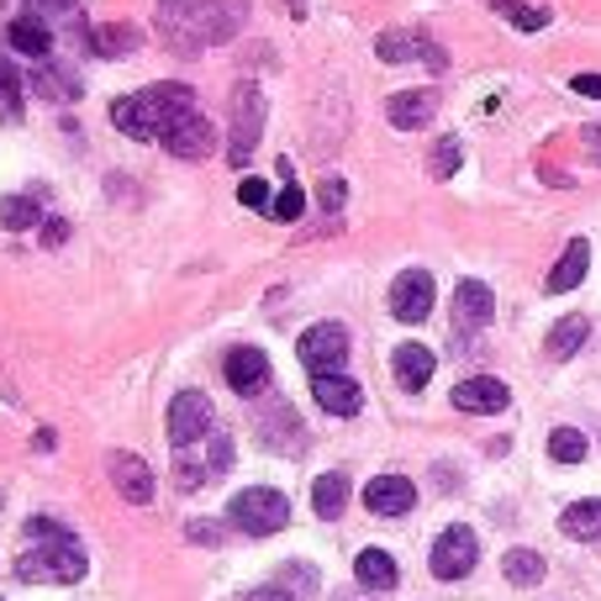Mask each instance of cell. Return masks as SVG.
<instances>
[{
    "label": "cell",
    "mask_w": 601,
    "mask_h": 601,
    "mask_svg": "<svg viewBox=\"0 0 601 601\" xmlns=\"http://www.w3.org/2000/svg\"><path fill=\"white\" fill-rule=\"evenodd\" d=\"M491 317H496V296H491V285L485 280H460L454 285V322H460L464 333H481Z\"/></svg>",
    "instance_id": "cell-16"
},
{
    "label": "cell",
    "mask_w": 601,
    "mask_h": 601,
    "mask_svg": "<svg viewBox=\"0 0 601 601\" xmlns=\"http://www.w3.org/2000/svg\"><path fill=\"white\" fill-rule=\"evenodd\" d=\"M433 111H439V90H401V96L385 100V117H391V127H401V132L427 127Z\"/></svg>",
    "instance_id": "cell-18"
},
{
    "label": "cell",
    "mask_w": 601,
    "mask_h": 601,
    "mask_svg": "<svg viewBox=\"0 0 601 601\" xmlns=\"http://www.w3.org/2000/svg\"><path fill=\"white\" fill-rule=\"evenodd\" d=\"M549 460L581 464L585 460V433H575V427H554V433H549Z\"/></svg>",
    "instance_id": "cell-33"
},
{
    "label": "cell",
    "mask_w": 601,
    "mask_h": 601,
    "mask_svg": "<svg viewBox=\"0 0 601 601\" xmlns=\"http://www.w3.org/2000/svg\"><path fill=\"white\" fill-rule=\"evenodd\" d=\"M300 211H306V196H300L296 180H285V190L269 200V217L275 221H300Z\"/></svg>",
    "instance_id": "cell-35"
},
{
    "label": "cell",
    "mask_w": 601,
    "mask_h": 601,
    "mask_svg": "<svg viewBox=\"0 0 601 601\" xmlns=\"http://www.w3.org/2000/svg\"><path fill=\"white\" fill-rule=\"evenodd\" d=\"M585 264H591V243L585 238H570L564 243V254H560V264L549 269V296H564V290H575V285L585 280Z\"/></svg>",
    "instance_id": "cell-20"
},
{
    "label": "cell",
    "mask_w": 601,
    "mask_h": 601,
    "mask_svg": "<svg viewBox=\"0 0 601 601\" xmlns=\"http://www.w3.org/2000/svg\"><path fill=\"white\" fill-rule=\"evenodd\" d=\"M17 575L27 585H75L85 575V549L75 543V533L53 518L27 522V554H21Z\"/></svg>",
    "instance_id": "cell-3"
},
{
    "label": "cell",
    "mask_w": 601,
    "mask_h": 601,
    "mask_svg": "<svg viewBox=\"0 0 601 601\" xmlns=\"http://www.w3.org/2000/svg\"><path fill=\"white\" fill-rule=\"evenodd\" d=\"M312 506H317V518H343V506H348V481H343L338 470L317 475V485H312Z\"/></svg>",
    "instance_id": "cell-26"
},
{
    "label": "cell",
    "mask_w": 601,
    "mask_h": 601,
    "mask_svg": "<svg viewBox=\"0 0 601 601\" xmlns=\"http://www.w3.org/2000/svg\"><path fill=\"white\" fill-rule=\"evenodd\" d=\"M248 601H290V597H280V591H254Z\"/></svg>",
    "instance_id": "cell-43"
},
{
    "label": "cell",
    "mask_w": 601,
    "mask_h": 601,
    "mask_svg": "<svg viewBox=\"0 0 601 601\" xmlns=\"http://www.w3.org/2000/svg\"><path fill=\"white\" fill-rule=\"evenodd\" d=\"M354 575H359V585H370V591H391V585H396V560H391L385 549H364L359 560H354Z\"/></svg>",
    "instance_id": "cell-25"
},
{
    "label": "cell",
    "mask_w": 601,
    "mask_h": 601,
    "mask_svg": "<svg viewBox=\"0 0 601 601\" xmlns=\"http://www.w3.org/2000/svg\"><path fill=\"white\" fill-rule=\"evenodd\" d=\"M496 17L512 21L518 32H543L549 27V11L543 6H528V0H496Z\"/></svg>",
    "instance_id": "cell-31"
},
{
    "label": "cell",
    "mask_w": 601,
    "mask_h": 601,
    "mask_svg": "<svg viewBox=\"0 0 601 601\" xmlns=\"http://www.w3.org/2000/svg\"><path fill=\"white\" fill-rule=\"evenodd\" d=\"M164 148L175 154V159H211V148H217V132H211V121L190 111V117L175 121V132L164 138Z\"/></svg>",
    "instance_id": "cell-15"
},
{
    "label": "cell",
    "mask_w": 601,
    "mask_h": 601,
    "mask_svg": "<svg viewBox=\"0 0 601 601\" xmlns=\"http://www.w3.org/2000/svg\"><path fill=\"white\" fill-rule=\"evenodd\" d=\"M259 427H264V443H269V449H280V454H300V449H306V439H300L306 427H300V417L290 412V406H275Z\"/></svg>",
    "instance_id": "cell-22"
},
{
    "label": "cell",
    "mask_w": 601,
    "mask_h": 601,
    "mask_svg": "<svg viewBox=\"0 0 601 601\" xmlns=\"http://www.w3.org/2000/svg\"><path fill=\"white\" fill-rule=\"evenodd\" d=\"M343 196H348V190H343V180H338V175H327V180H322V190H317L322 211H338V206H343Z\"/></svg>",
    "instance_id": "cell-38"
},
{
    "label": "cell",
    "mask_w": 601,
    "mask_h": 601,
    "mask_svg": "<svg viewBox=\"0 0 601 601\" xmlns=\"http://www.w3.org/2000/svg\"><path fill=\"white\" fill-rule=\"evenodd\" d=\"M364 506L375 518H406L417 506V485L406 481V475H375V481L364 485Z\"/></svg>",
    "instance_id": "cell-13"
},
{
    "label": "cell",
    "mask_w": 601,
    "mask_h": 601,
    "mask_svg": "<svg viewBox=\"0 0 601 601\" xmlns=\"http://www.w3.org/2000/svg\"><path fill=\"white\" fill-rule=\"evenodd\" d=\"M570 90H575V96L601 100V75H575V80H570Z\"/></svg>",
    "instance_id": "cell-40"
},
{
    "label": "cell",
    "mask_w": 601,
    "mask_h": 601,
    "mask_svg": "<svg viewBox=\"0 0 601 601\" xmlns=\"http://www.w3.org/2000/svg\"><path fill=\"white\" fill-rule=\"evenodd\" d=\"M211 439V401L200 391H180L169 401V443L175 449H190V443Z\"/></svg>",
    "instance_id": "cell-8"
},
{
    "label": "cell",
    "mask_w": 601,
    "mask_h": 601,
    "mask_svg": "<svg viewBox=\"0 0 601 601\" xmlns=\"http://www.w3.org/2000/svg\"><path fill=\"white\" fill-rule=\"evenodd\" d=\"M460 164H464L460 138H439L433 159H427V175H433V180H454V169H460Z\"/></svg>",
    "instance_id": "cell-34"
},
{
    "label": "cell",
    "mask_w": 601,
    "mask_h": 601,
    "mask_svg": "<svg viewBox=\"0 0 601 601\" xmlns=\"http://www.w3.org/2000/svg\"><path fill=\"white\" fill-rule=\"evenodd\" d=\"M454 406L470 412V417H496L512 406V391L496 381V375H470V381L454 385Z\"/></svg>",
    "instance_id": "cell-11"
},
{
    "label": "cell",
    "mask_w": 601,
    "mask_h": 601,
    "mask_svg": "<svg viewBox=\"0 0 601 601\" xmlns=\"http://www.w3.org/2000/svg\"><path fill=\"white\" fill-rule=\"evenodd\" d=\"M142 32L138 27H127V21H117V27H96V53L100 59H127V53H138Z\"/></svg>",
    "instance_id": "cell-27"
},
{
    "label": "cell",
    "mask_w": 601,
    "mask_h": 601,
    "mask_svg": "<svg viewBox=\"0 0 601 601\" xmlns=\"http://www.w3.org/2000/svg\"><path fill=\"white\" fill-rule=\"evenodd\" d=\"M80 0H32V11L38 17H63V11H75Z\"/></svg>",
    "instance_id": "cell-39"
},
{
    "label": "cell",
    "mask_w": 601,
    "mask_h": 601,
    "mask_svg": "<svg viewBox=\"0 0 601 601\" xmlns=\"http://www.w3.org/2000/svg\"><path fill=\"white\" fill-rule=\"evenodd\" d=\"M475 560H481V543H475V533H470L464 522L443 528L439 543H433V554H427V564H433L439 581H464V575L475 570Z\"/></svg>",
    "instance_id": "cell-7"
},
{
    "label": "cell",
    "mask_w": 601,
    "mask_h": 601,
    "mask_svg": "<svg viewBox=\"0 0 601 601\" xmlns=\"http://www.w3.org/2000/svg\"><path fill=\"white\" fill-rule=\"evenodd\" d=\"M296 354L312 375H333V370H343V359H348V327H343V322H317V327H306L296 343Z\"/></svg>",
    "instance_id": "cell-6"
},
{
    "label": "cell",
    "mask_w": 601,
    "mask_h": 601,
    "mask_svg": "<svg viewBox=\"0 0 601 601\" xmlns=\"http://www.w3.org/2000/svg\"><path fill=\"white\" fill-rule=\"evenodd\" d=\"M211 460H206V470H211V475H221V470H227V464H233V439H227V433H211Z\"/></svg>",
    "instance_id": "cell-36"
},
{
    "label": "cell",
    "mask_w": 601,
    "mask_h": 601,
    "mask_svg": "<svg viewBox=\"0 0 601 601\" xmlns=\"http://www.w3.org/2000/svg\"><path fill=\"white\" fill-rule=\"evenodd\" d=\"M501 570H506V581L512 585H539L543 575H549V564H543L539 549H512V554L501 560Z\"/></svg>",
    "instance_id": "cell-28"
},
{
    "label": "cell",
    "mask_w": 601,
    "mask_h": 601,
    "mask_svg": "<svg viewBox=\"0 0 601 601\" xmlns=\"http://www.w3.org/2000/svg\"><path fill=\"white\" fill-rule=\"evenodd\" d=\"M433 370H439V359L422 343H401L396 354H391V375H396L401 391H422V385L433 381Z\"/></svg>",
    "instance_id": "cell-19"
},
{
    "label": "cell",
    "mask_w": 601,
    "mask_h": 601,
    "mask_svg": "<svg viewBox=\"0 0 601 601\" xmlns=\"http://www.w3.org/2000/svg\"><path fill=\"white\" fill-rule=\"evenodd\" d=\"M190 111H196V90L180 80H164V85L138 90V96L111 100V127L138 142H164L175 132V121L190 117Z\"/></svg>",
    "instance_id": "cell-2"
},
{
    "label": "cell",
    "mask_w": 601,
    "mask_h": 601,
    "mask_svg": "<svg viewBox=\"0 0 601 601\" xmlns=\"http://www.w3.org/2000/svg\"><path fill=\"white\" fill-rule=\"evenodd\" d=\"M375 53H381L385 63H427V69H449L443 48L433 38H422V32H381V38H375Z\"/></svg>",
    "instance_id": "cell-10"
},
{
    "label": "cell",
    "mask_w": 601,
    "mask_h": 601,
    "mask_svg": "<svg viewBox=\"0 0 601 601\" xmlns=\"http://www.w3.org/2000/svg\"><path fill=\"white\" fill-rule=\"evenodd\" d=\"M32 90L48 96V100H75V96H80V80H75V75H63L59 63H38V69H32Z\"/></svg>",
    "instance_id": "cell-29"
},
{
    "label": "cell",
    "mask_w": 601,
    "mask_h": 601,
    "mask_svg": "<svg viewBox=\"0 0 601 601\" xmlns=\"http://www.w3.org/2000/svg\"><path fill=\"white\" fill-rule=\"evenodd\" d=\"M259 132H264V96H259V85H238V90H233V142H227V159L238 164V169L254 159Z\"/></svg>",
    "instance_id": "cell-5"
},
{
    "label": "cell",
    "mask_w": 601,
    "mask_h": 601,
    "mask_svg": "<svg viewBox=\"0 0 601 601\" xmlns=\"http://www.w3.org/2000/svg\"><path fill=\"white\" fill-rule=\"evenodd\" d=\"M585 338H591V322H585V317H564V322H554V327H549L543 348H549V359H575Z\"/></svg>",
    "instance_id": "cell-23"
},
{
    "label": "cell",
    "mask_w": 601,
    "mask_h": 601,
    "mask_svg": "<svg viewBox=\"0 0 601 601\" xmlns=\"http://www.w3.org/2000/svg\"><path fill=\"white\" fill-rule=\"evenodd\" d=\"M63 233H69V227H63L59 217H48V227H42V243H48V248H59V243H63Z\"/></svg>",
    "instance_id": "cell-41"
},
{
    "label": "cell",
    "mask_w": 601,
    "mask_h": 601,
    "mask_svg": "<svg viewBox=\"0 0 601 601\" xmlns=\"http://www.w3.org/2000/svg\"><path fill=\"white\" fill-rule=\"evenodd\" d=\"M564 539H581V543H597L601 539V501H570L564 506Z\"/></svg>",
    "instance_id": "cell-24"
},
{
    "label": "cell",
    "mask_w": 601,
    "mask_h": 601,
    "mask_svg": "<svg viewBox=\"0 0 601 601\" xmlns=\"http://www.w3.org/2000/svg\"><path fill=\"white\" fill-rule=\"evenodd\" d=\"M427 312H433V275L427 269H401L391 280V317L427 322Z\"/></svg>",
    "instance_id": "cell-9"
},
{
    "label": "cell",
    "mask_w": 601,
    "mask_h": 601,
    "mask_svg": "<svg viewBox=\"0 0 601 601\" xmlns=\"http://www.w3.org/2000/svg\"><path fill=\"white\" fill-rule=\"evenodd\" d=\"M243 21L248 0H159V38L185 59L211 42H227Z\"/></svg>",
    "instance_id": "cell-1"
},
{
    "label": "cell",
    "mask_w": 601,
    "mask_h": 601,
    "mask_svg": "<svg viewBox=\"0 0 601 601\" xmlns=\"http://www.w3.org/2000/svg\"><path fill=\"white\" fill-rule=\"evenodd\" d=\"M6 42H11V48H17L21 59H48V48H53V32H48V21L42 17H32V11H27V17H17L11 21V27H6Z\"/></svg>",
    "instance_id": "cell-21"
},
{
    "label": "cell",
    "mask_w": 601,
    "mask_h": 601,
    "mask_svg": "<svg viewBox=\"0 0 601 601\" xmlns=\"http://www.w3.org/2000/svg\"><path fill=\"white\" fill-rule=\"evenodd\" d=\"M227 518H233V528L264 539V533H280L285 522H290V501L280 491H269V485H248V491H238V496L227 501Z\"/></svg>",
    "instance_id": "cell-4"
},
{
    "label": "cell",
    "mask_w": 601,
    "mask_h": 601,
    "mask_svg": "<svg viewBox=\"0 0 601 601\" xmlns=\"http://www.w3.org/2000/svg\"><path fill=\"white\" fill-rule=\"evenodd\" d=\"M312 396H317V406L327 412V417H359L364 412V391H359V381H348V375H317L312 381Z\"/></svg>",
    "instance_id": "cell-14"
},
{
    "label": "cell",
    "mask_w": 601,
    "mask_h": 601,
    "mask_svg": "<svg viewBox=\"0 0 601 601\" xmlns=\"http://www.w3.org/2000/svg\"><path fill=\"white\" fill-rule=\"evenodd\" d=\"M106 470H111V485H117L132 506H148V501H154V470H148L138 454H111Z\"/></svg>",
    "instance_id": "cell-17"
},
{
    "label": "cell",
    "mask_w": 601,
    "mask_h": 601,
    "mask_svg": "<svg viewBox=\"0 0 601 601\" xmlns=\"http://www.w3.org/2000/svg\"><path fill=\"white\" fill-rule=\"evenodd\" d=\"M238 200H243V206H254V211H269V185H264V180H248V175H243Z\"/></svg>",
    "instance_id": "cell-37"
},
{
    "label": "cell",
    "mask_w": 601,
    "mask_h": 601,
    "mask_svg": "<svg viewBox=\"0 0 601 601\" xmlns=\"http://www.w3.org/2000/svg\"><path fill=\"white\" fill-rule=\"evenodd\" d=\"M21 75L11 69V63L0 59V121H21Z\"/></svg>",
    "instance_id": "cell-32"
},
{
    "label": "cell",
    "mask_w": 601,
    "mask_h": 601,
    "mask_svg": "<svg viewBox=\"0 0 601 601\" xmlns=\"http://www.w3.org/2000/svg\"><path fill=\"white\" fill-rule=\"evenodd\" d=\"M221 375H227V385H233L238 396H264V391H269V359H264V348H254V343L233 348L227 364H221Z\"/></svg>",
    "instance_id": "cell-12"
},
{
    "label": "cell",
    "mask_w": 601,
    "mask_h": 601,
    "mask_svg": "<svg viewBox=\"0 0 601 601\" xmlns=\"http://www.w3.org/2000/svg\"><path fill=\"white\" fill-rule=\"evenodd\" d=\"M581 138H585V148H591V159L601 164V127H585Z\"/></svg>",
    "instance_id": "cell-42"
},
{
    "label": "cell",
    "mask_w": 601,
    "mask_h": 601,
    "mask_svg": "<svg viewBox=\"0 0 601 601\" xmlns=\"http://www.w3.org/2000/svg\"><path fill=\"white\" fill-rule=\"evenodd\" d=\"M42 211H38V196H6L0 200V227H11V233H27V227H38Z\"/></svg>",
    "instance_id": "cell-30"
}]
</instances>
